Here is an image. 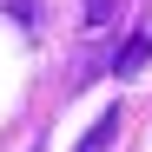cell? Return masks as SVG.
Wrapping results in <instances>:
<instances>
[{
  "label": "cell",
  "mask_w": 152,
  "mask_h": 152,
  "mask_svg": "<svg viewBox=\"0 0 152 152\" xmlns=\"http://www.w3.org/2000/svg\"><path fill=\"white\" fill-rule=\"evenodd\" d=\"M119 126H126V113H119V106H113V113H99V119H93V132H86L80 145H73V152H113Z\"/></svg>",
  "instance_id": "6da1fadb"
},
{
  "label": "cell",
  "mask_w": 152,
  "mask_h": 152,
  "mask_svg": "<svg viewBox=\"0 0 152 152\" xmlns=\"http://www.w3.org/2000/svg\"><path fill=\"white\" fill-rule=\"evenodd\" d=\"M145 60H152V33H132V40L119 46V60H113V73H139Z\"/></svg>",
  "instance_id": "7a4b0ae2"
},
{
  "label": "cell",
  "mask_w": 152,
  "mask_h": 152,
  "mask_svg": "<svg viewBox=\"0 0 152 152\" xmlns=\"http://www.w3.org/2000/svg\"><path fill=\"white\" fill-rule=\"evenodd\" d=\"M113 7H119V0H86V13H80V20H86V27H106Z\"/></svg>",
  "instance_id": "3957f363"
}]
</instances>
